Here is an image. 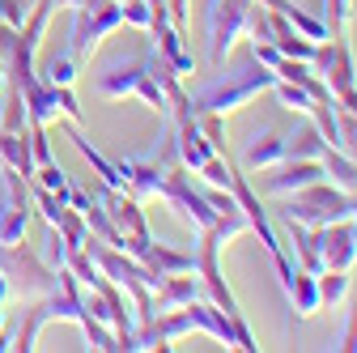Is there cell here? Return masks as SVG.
<instances>
[{"instance_id":"4dcf8cb0","label":"cell","mask_w":357,"mask_h":353,"mask_svg":"<svg viewBox=\"0 0 357 353\" xmlns=\"http://www.w3.org/2000/svg\"><path fill=\"white\" fill-rule=\"evenodd\" d=\"M196 174H200V179H204L208 188H230V183H234V162H230L226 153H213V158H208Z\"/></svg>"},{"instance_id":"d6a6232c","label":"cell","mask_w":357,"mask_h":353,"mask_svg":"<svg viewBox=\"0 0 357 353\" xmlns=\"http://www.w3.org/2000/svg\"><path fill=\"white\" fill-rule=\"evenodd\" d=\"M56 230H60V239H64L68 247H81V243L89 239V226H85V217H81V213H77L73 204H64V213H60Z\"/></svg>"},{"instance_id":"d6986e66","label":"cell","mask_w":357,"mask_h":353,"mask_svg":"<svg viewBox=\"0 0 357 353\" xmlns=\"http://www.w3.org/2000/svg\"><path fill=\"white\" fill-rule=\"evenodd\" d=\"M68 141H73V149L89 162V166H94V174H98V179H102V188H123V179H119V166L102 153V149H94V145H89V137H85V132L81 128H73L68 132Z\"/></svg>"},{"instance_id":"1f68e13d","label":"cell","mask_w":357,"mask_h":353,"mask_svg":"<svg viewBox=\"0 0 357 353\" xmlns=\"http://www.w3.org/2000/svg\"><path fill=\"white\" fill-rule=\"evenodd\" d=\"M349 285H353L349 273H319V302L332 311V306H340L349 298Z\"/></svg>"},{"instance_id":"8d00e7d4","label":"cell","mask_w":357,"mask_h":353,"mask_svg":"<svg viewBox=\"0 0 357 353\" xmlns=\"http://www.w3.org/2000/svg\"><path fill=\"white\" fill-rule=\"evenodd\" d=\"M43 243H47V247H43L38 255L47 260L52 269H64V260H68V243L60 239V230H56V226H47V230H43Z\"/></svg>"},{"instance_id":"5bb4252c","label":"cell","mask_w":357,"mask_h":353,"mask_svg":"<svg viewBox=\"0 0 357 353\" xmlns=\"http://www.w3.org/2000/svg\"><path fill=\"white\" fill-rule=\"evenodd\" d=\"M174 149H178V166H188L192 174H196L213 153H217V149L208 145V137L200 132V119H196V115L174 123Z\"/></svg>"},{"instance_id":"836d02e7","label":"cell","mask_w":357,"mask_h":353,"mask_svg":"<svg viewBox=\"0 0 357 353\" xmlns=\"http://www.w3.org/2000/svg\"><path fill=\"white\" fill-rule=\"evenodd\" d=\"M81 332H85V340H89V349H102V353H119V345H115V332L107 328V324H98L94 315L85 311V320L77 324Z\"/></svg>"},{"instance_id":"e575fe53","label":"cell","mask_w":357,"mask_h":353,"mask_svg":"<svg viewBox=\"0 0 357 353\" xmlns=\"http://www.w3.org/2000/svg\"><path fill=\"white\" fill-rule=\"evenodd\" d=\"M30 179H34V183H43L47 192H56L60 200L68 196V174H64L56 162H43V166H34V174H30Z\"/></svg>"},{"instance_id":"ffe728a7","label":"cell","mask_w":357,"mask_h":353,"mask_svg":"<svg viewBox=\"0 0 357 353\" xmlns=\"http://www.w3.org/2000/svg\"><path fill=\"white\" fill-rule=\"evenodd\" d=\"M0 166H13L17 174H34V158H30V128L26 132H5L0 128Z\"/></svg>"},{"instance_id":"4fadbf2b","label":"cell","mask_w":357,"mask_h":353,"mask_svg":"<svg viewBox=\"0 0 357 353\" xmlns=\"http://www.w3.org/2000/svg\"><path fill=\"white\" fill-rule=\"evenodd\" d=\"M319 179H328L319 158H285L277 166V174H268V179H264V196H289V192L310 188V183H319Z\"/></svg>"},{"instance_id":"ba28073f","label":"cell","mask_w":357,"mask_h":353,"mask_svg":"<svg viewBox=\"0 0 357 353\" xmlns=\"http://www.w3.org/2000/svg\"><path fill=\"white\" fill-rule=\"evenodd\" d=\"M13 90L22 94L30 123H47V128L60 123V119L81 123V103H77V94H73V85H47V81L34 73V77H26V81H13Z\"/></svg>"},{"instance_id":"2e32d148","label":"cell","mask_w":357,"mask_h":353,"mask_svg":"<svg viewBox=\"0 0 357 353\" xmlns=\"http://www.w3.org/2000/svg\"><path fill=\"white\" fill-rule=\"evenodd\" d=\"M141 264L158 277V281H166V277H178V273H196V251H174V247H166V243H149V251L141 255Z\"/></svg>"},{"instance_id":"ab89813d","label":"cell","mask_w":357,"mask_h":353,"mask_svg":"<svg viewBox=\"0 0 357 353\" xmlns=\"http://www.w3.org/2000/svg\"><path fill=\"white\" fill-rule=\"evenodd\" d=\"M123 5V26H132V30H149V5L145 0H119Z\"/></svg>"},{"instance_id":"52a82bcc","label":"cell","mask_w":357,"mask_h":353,"mask_svg":"<svg viewBox=\"0 0 357 353\" xmlns=\"http://www.w3.org/2000/svg\"><path fill=\"white\" fill-rule=\"evenodd\" d=\"M310 68L324 77L336 111H353L357 115V68H353L349 38H340V34L324 38L319 47H315V56H310Z\"/></svg>"},{"instance_id":"4316f807","label":"cell","mask_w":357,"mask_h":353,"mask_svg":"<svg viewBox=\"0 0 357 353\" xmlns=\"http://www.w3.org/2000/svg\"><path fill=\"white\" fill-rule=\"evenodd\" d=\"M77 60L68 56V52H60V56H43V60H34V73L47 81V85H73L77 81Z\"/></svg>"},{"instance_id":"7c38bea8","label":"cell","mask_w":357,"mask_h":353,"mask_svg":"<svg viewBox=\"0 0 357 353\" xmlns=\"http://www.w3.org/2000/svg\"><path fill=\"white\" fill-rule=\"evenodd\" d=\"M357 222H332L315 230L319 243V260H324V273H349L357 264Z\"/></svg>"},{"instance_id":"44dd1931","label":"cell","mask_w":357,"mask_h":353,"mask_svg":"<svg viewBox=\"0 0 357 353\" xmlns=\"http://www.w3.org/2000/svg\"><path fill=\"white\" fill-rule=\"evenodd\" d=\"M285 298H289V306L298 311V320H310L315 311H324V302H319V277L315 273H302L298 269V277L285 290Z\"/></svg>"},{"instance_id":"74e56055","label":"cell","mask_w":357,"mask_h":353,"mask_svg":"<svg viewBox=\"0 0 357 353\" xmlns=\"http://www.w3.org/2000/svg\"><path fill=\"white\" fill-rule=\"evenodd\" d=\"M30 158H34V166L56 162V153H52V137H47V123H30Z\"/></svg>"},{"instance_id":"bcb514c9","label":"cell","mask_w":357,"mask_h":353,"mask_svg":"<svg viewBox=\"0 0 357 353\" xmlns=\"http://www.w3.org/2000/svg\"><path fill=\"white\" fill-rule=\"evenodd\" d=\"M9 85V73H5V60H0V90H5Z\"/></svg>"},{"instance_id":"ac0fdd59","label":"cell","mask_w":357,"mask_h":353,"mask_svg":"<svg viewBox=\"0 0 357 353\" xmlns=\"http://www.w3.org/2000/svg\"><path fill=\"white\" fill-rule=\"evenodd\" d=\"M285 226V239H289V251H294V264L302 273H324V260H319V243H315V230H306L298 222H281Z\"/></svg>"},{"instance_id":"e0dca14e","label":"cell","mask_w":357,"mask_h":353,"mask_svg":"<svg viewBox=\"0 0 357 353\" xmlns=\"http://www.w3.org/2000/svg\"><path fill=\"white\" fill-rule=\"evenodd\" d=\"M281 162H285V137H277L273 128H268V132H255L251 145H247V153H243V170L255 174V170H273V166H281Z\"/></svg>"},{"instance_id":"cb8c5ba5","label":"cell","mask_w":357,"mask_h":353,"mask_svg":"<svg viewBox=\"0 0 357 353\" xmlns=\"http://www.w3.org/2000/svg\"><path fill=\"white\" fill-rule=\"evenodd\" d=\"M30 217H34V204H0V243L5 247L22 243L30 230Z\"/></svg>"},{"instance_id":"8992f818","label":"cell","mask_w":357,"mask_h":353,"mask_svg":"<svg viewBox=\"0 0 357 353\" xmlns=\"http://www.w3.org/2000/svg\"><path fill=\"white\" fill-rule=\"evenodd\" d=\"M123 26V5L119 0H81L73 9V30H68V56L77 64H89L102 38Z\"/></svg>"},{"instance_id":"30bf717a","label":"cell","mask_w":357,"mask_h":353,"mask_svg":"<svg viewBox=\"0 0 357 353\" xmlns=\"http://www.w3.org/2000/svg\"><path fill=\"white\" fill-rule=\"evenodd\" d=\"M255 0H208V64L221 68L226 56L234 52V43L247 38Z\"/></svg>"},{"instance_id":"b9f144b4","label":"cell","mask_w":357,"mask_h":353,"mask_svg":"<svg viewBox=\"0 0 357 353\" xmlns=\"http://www.w3.org/2000/svg\"><path fill=\"white\" fill-rule=\"evenodd\" d=\"M13 302V290H9V281L0 277V328H5V306Z\"/></svg>"},{"instance_id":"603a6c76","label":"cell","mask_w":357,"mask_h":353,"mask_svg":"<svg viewBox=\"0 0 357 353\" xmlns=\"http://www.w3.org/2000/svg\"><path fill=\"white\" fill-rule=\"evenodd\" d=\"M319 162H324V174H328V183H336L340 192H357V162H353L349 153H340V149L324 145Z\"/></svg>"},{"instance_id":"8fae6325","label":"cell","mask_w":357,"mask_h":353,"mask_svg":"<svg viewBox=\"0 0 357 353\" xmlns=\"http://www.w3.org/2000/svg\"><path fill=\"white\" fill-rule=\"evenodd\" d=\"M149 38H153V52H158V56H162V60H166V64H170V68H174L178 77H183V81H188V77L196 73L192 47H188V43H183L188 34L170 26L166 9H153V17H149Z\"/></svg>"},{"instance_id":"5b68a950","label":"cell","mask_w":357,"mask_h":353,"mask_svg":"<svg viewBox=\"0 0 357 353\" xmlns=\"http://www.w3.org/2000/svg\"><path fill=\"white\" fill-rule=\"evenodd\" d=\"M0 277L9 281L13 298H47L60 285V269H52L26 239L13 247L0 243Z\"/></svg>"},{"instance_id":"d590c367","label":"cell","mask_w":357,"mask_h":353,"mask_svg":"<svg viewBox=\"0 0 357 353\" xmlns=\"http://www.w3.org/2000/svg\"><path fill=\"white\" fill-rule=\"evenodd\" d=\"M324 22L332 26V34L344 38V30L353 22V0H324Z\"/></svg>"},{"instance_id":"f35d334b","label":"cell","mask_w":357,"mask_h":353,"mask_svg":"<svg viewBox=\"0 0 357 353\" xmlns=\"http://www.w3.org/2000/svg\"><path fill=\"white\" fill-rule=\"evenodd\" d=\"M251 60L277 73V64H281L285 56H281V47H277V43H268V38H251Z\"/></svg>"},{"instance_id":"f546056e","label":"cell","mask_w":357,"mask_h":353,"mask_svg":"<svg viewBox=\"0 0 357 353\" xmlns=\"http://www.w3.org/2000/svg\"><path fill=\"white\" fill-rule=\"evenodd\" d=\"M0 128L5 132H26L30 128V115H26V103H22V94L13 90H5V111H0Z\"/></svg>"},{"instance_id":"9c48e42d","label":"cell","mask_w":357,"mask_h":353,"mask_svg":"<svg viewBox=\"0 0 357 353\" xmlns=\"http://www.w3.org/2000/svg\"><path fill=\"white\" fill-rule=\"evenodd\" d=\"M158 200H162V204H166V209L178 217V222H183V226H192L196 234H200V230H208L217 217H221V213L204 200V192H200V188H192L188 166H170V170H166Z\"/></svg>"},{"instance_id":"7a4b0ae2","label":"cell","mask_w":357,"mask_h":353,"mask_svg":"<svg viewBox=\"0 0 357 353\" xmlns=\"http://www.w3.org/2000/svg\"><path fill=\"white\" fill-rule=\"evenodd\" d=\"M81 320H85V290H81V281H77L68 269H60V285H56L47 298H34V306L22 315L17 349L30 353V349L38 345V336H43V328H47V324H81Z\"/></svg>"},{"instance_id":"83f0119b","label":"cell","mask_w":357,"mask_h":353,"mask_svg":"<svg viewBox=\"0 0 357 353\" xmlns=\"http://www.w3.org/2000/svg\"><path fill=\"white\" fill-rule=\"evenodd\" d=\"M324 132L315 128V123H302V132L294 141H285V158H319L324 153Z\"/></svg>"},{"instance_id":"7dc6e473","label":"cell","mask_w":357,"mask_h":353,"mask_svg":"<svg viewBox=\"0 0 357 353\" xmlns=\"http://www.w3.org/2000/svg\"><path fill=\"white\" fill-rule=\"evenodd\" d=\"M349 200H353V222H357V192H349Z\"/></svg>"},{"instance_id":"f1b7e54d","label":"cell","mask_w":357,"mask_h":353,"mask_svg":"<svg viewBox=\"0 0 357 353\" xmlns=\"http://www.w3.org/2000/svg\"><path fill=\"white\" fill-rule=\"evenodd\" d=\"M273 94H277V103H281L285 111H298V115H310V107H315V98H310L302 85L281 81V77H277V85H273Z\"/></svg>"},{"instance_id":"f6af8a7d","label":"cell","mask_w":357,"mask_h":353,"mask_svg":"<svg viewBox=\"0 0 357 353\" xmlns=\"http://www.w3.org/2000/svg\"><path fill=\"white\" fill-rule=\"evenodd\" d=\"M81 0H56V9H77Z\"/></svg>"},{"instance_id":"c3c4849f","label":"cell","mask_w":357,"mask_h":353,"mask_svg":"<svg viewBox=\"0 0 357 353\" xmlns=\"http://www.w3.org/2000/svg\"><path fill=\"white\" fill-rule=\"evenodd\" d=\"M353 243H357V239H353Z\"/></svg>"},{"instance_id":"7402d4cb","label":"cell","mask_w":357,"mask_h":353,"mask_svg":"<svg viewBox=\"0 0 357 353\" xmlns=\"http://www.w3.org/2000/svg\"><path fill=\"white\" fill-rule=\"evenodd\" d=\"M273 43L281 47V56H285V60H306V64H310V56H315V47H319V43L302 38V34H298L281 13H273Z\"/></svg>"},{"instance_id":"7bdbcfd3","label":"cell","mask_w":357,"mask_h":353,"mask_svg":"<svg viewBox=\"0 0 357 353\" xmlns=\"http://www.w3.org/2000/svg\"><path fill=\"white\" fill-rule=\"evenodd\" d=\"M5 349H17V332L13 328H0V353Z\"/></svg>"},{"instance_id":"6da1fadb","label":"cell","mask_w":357,"mask_h":353,"mask_svg":"<svg viewBox=\"0 0 357 353\" xmlns=\"http://www.w3.org/2000/svg\"><path fill=\"white\" fill-rule=\"evenodd\" d=\"M273 85H277V73H273V68L247 60L243 68L217 77L213 85H204L200 94H192V115H234V111H243L251 98L268 94Z\"/></svg>"},{"instance_id":"3957f363","label":"cell","mask_w":357,"mask_h":353,"mask_svg":"<svg viewBox=\"0 0 357 353\" xmlns=\"http://www.w3.org/2000/svg\"><path fill=\"white\" fill-rule=\"evenodd\" d=\"M149 56H153V47H145L141 56H132V60H119V64H111L102 77H98V98H107V103H123V98H141L158 119H166L170 115V107H166V94H162V85L153 81V73H149Z\"/></svg>"},{"instance_id":"277c9868","label":"cell","mask_w":357,"mask_h":353,"mask_svg":"<svg viewBox=\"0 0 357 353\" xmlns=\"http://www.w3.org/2000/svg\"><path fill=\"white\" fill-rule=\"evenodd\" d=\"M277 217H281V222H298L306 230H319V226H332V222H353V200L336 183L319 179V183H310V188L289 192L277 204Z\"/></svg>"},{"instance_id":"484cf974","label":"cell","mask_w":357,"mask_h":353,"mask_svg":"<svg viewBox=\"0 0 357 353\" xmlns=\"http://www.w3.org/2000/svg\"><path fill=\"white\" fill-rule=\"evenodd\" d=\"M85 226H89V234H94V239H102V243H111V247H119L123 251V234H119V226L111 222V213H107V204L94 196V204H89L85 213Z\"/></svg>"},{"instance_id":"ee69618b","label":"cell","mask_w":357,"mask_h":353,"mask_svg":"<svg viewBox=\"0 0 357 353\" xmlns=\"http://www.w3.org/2000/svg\"><path fill=\"white\" fill-rule=\"evenodd\" d=\"M255 5H264V9H273V13H281V9L289 5V0H255Z\"/></svg>"},{"instance_id":"d4e9b609","label":"cell","mask_w":357,"mask_h":353,"mask_svg":"<svg viewBox=\"0 0 357 353\" xmlns=\"http://www.w3.org/2000/svg\"><path fill=\"white\" fill-rule=\"evenodd\" d=\"M281 17H285V22H289V26H294V30H298L302 38H310V43H324V38H332V26L324 22V13L315 17V13H306V9H298L294 0H289L285 9H281Z\"/></svg>"},{"instance_id":"9a60e30c","label":"cell","mask_w":357,"mask_h":353,"mask_svg":"<svg viewBox=\"0 0 357 353\" xmlns=\"http://www.w3.org/2000/svg\"><path fill=\"white\" fill-rule=\"evenodd\" d=\"M204 298V281L196 273H178V277H166L158 290H153V315H166V311H178V306H188Z\"/></svg>"},{"instance_id":"60d3db41","label":"cell","mask_w":357,"mask_h":353,"mask_svg":"<svg viewBox=\"0 0 357 353\" xmlns=\"http://www.w3.org/2000/svg\"><path fill=\"white\" fill-rule=\"evenodd\" d=\"M340 349L357 353V306H353V311H349V324H344V340H340Z\"/></svg>"}]
</instances>
